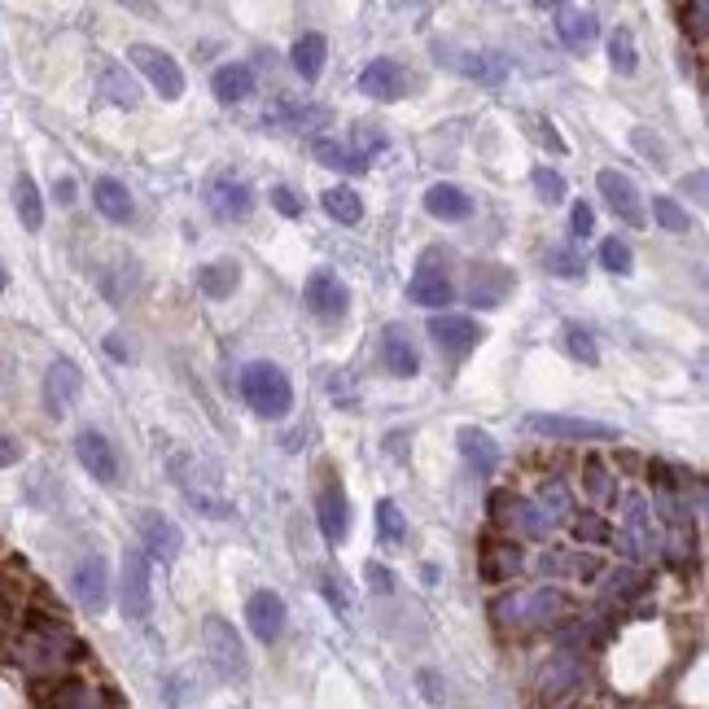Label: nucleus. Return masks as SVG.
Masks as SVG:
<instances>
[{"label":"nucleus","mask_w":709,"mask_h":709,"mask_svg":"<svg viewBox=\"0 0 709 709\" xmlns=\"http://www.w3.org/2000/svg\"><path fill=\"white\" fill-rule=\"evenodd\" d=\"M359 92L372 97V101H399L408 92V71L395 58H372L359 71Z\"/></svg>","instance_id":"dca6fc26"},{"label":"nucleus","mask_w":709,"mask_h":709,"mask_svg":"<svg viewBox=\"0 0 709 709\" xmlns=\"http://www.w3.org/2000/svg\"><path fill=\"white\" fill-rule=\"evenodd\" d=\"M600 263H605L613 277H627V272L636 268V254H631V246H627L622 237H609V241H600Z\"/></svg>","instance_id":"37998d69"},{"label":"nucleus","mask_w":709,"mask_h":709,"mask_svg":"<svg viewBox=\"0 0 709 709\" xmlns=\"http://www.w3.org/2000/svg\"><path fill=\"white\" fill-rule=\"evenodd\" d=\"M324 211L333 214L338 223H359L363 219V198L354 189H347V184H338V189L324 193Z\"/></svg>","instance_id":"ea45409f"},{"label":"nucleus","mask_w":709,"mask_h":709,"mask_svg":"<svg viewBox=\"0 0 709 709\" xmlns=\"http://www.w3.org/2000/svg\"><path fill=\"white\" fill-rule=\"evenodd\" d=\"M543 268H548L552 277H561V281H578V277H582V259H578V250H569V246H552V250L543 254Z\"/></svg>","instance_id":"c03bdc74"},{"label":"nucleus","mask_w":709,"mask_h":709,"mask_svg":"<svg viewBox=\"0 0 709 709\" xmlns=\"http://www.w3.org/2000/svg\"><path fill=\"white\" fill-rule=\"evenodd\" d=\"M429 338L438 342V351H451V354H465L478 347L482 329L469 320V316H456V311H438L429 316Z\"/></svg>","instance_id":"f3484780"},{"label":"nucleus","mask_w":709,"mask_h":709,"mask_svg":"<svg viewBox=\"0 0 709 709\" xmlns=\"http://www.w3.org/2000/svg\"><path fill=\"white\" fill-rule=\"evenodd\" d=\"M354 141H359V149H363V153H359L363 162H368V149H386V137H381V132H372L368 123H359V132H354Z\"/></svg>","instance_id":"4d7b16f0"},{"label":"nucleus","mask_w":709,"mask_h":709,"mask_svg":"<svg viewBox=\"0 0 709 709\" xmlns=\"http://www.w3.org/2000/svg\"><path fill=\"white\" fill-rule=\"evenodd\" d=\"M92 202H97V211L106 214L110 223H128V219L137 214V202H132L128 184H119L114 176H101V180L92 184Z\"/></svg>","instance_id":"4be33fe9"},{"label":"nucleus","mask_w":709,"mask_h":709,"mask_svg":"<svg viewBox=\"0 0 709 709\" xmlns=\"http://www.w3.org/2000/svg\"><path fill=\"white\" fill-rule=\"evenodd\" d=\"M569 228H573L578 237H591V232H596V211H591L587 202H578L573 214H569Z\"/></svg>","instance_id":"5fc2aeb1"},{"label":"nucleus","mask_w":709,"mask_h":709,"mask_svg":"<svg viewBox=\"0 0 709 709\" xmlns=\"http://www.w3.org/2000/svg\"><path fill=\"white\" fill-rule=\"evenodd\" d=\"M202 198H207V211H211L219 223H237V219H246V214L254 211V189H250L232 167H219V171L207 176Z\"/></svg>","instance_id":"20e7f679"},{"label":"nucleus","mask_w":709,"mask_h":709,"mask_svg":"<svg viewBox=\"0 0 709 709\" xmlns=\"http://www.w3.org/2000/svg\"><path fill=\"white\" fill-rule=\"evenodd\" d=\"M587 487H591V496H596V499H600V496H609V482H605V469H600L596 460L587 465Z\"/></svg>","instance_id":"bf43d9fd"},{"label":"nucleus","mask_w":709,"mask_h":709,"mask_svg":"<svg viewBox=\"0 0 709 709\" xmlns=\"http://www.w3.org/2000/svg\"><path fill=\"white\" fill-rule=\"evenodd\" d=\"M609 591H613V596H636L639 573L636 569H613V573H609Z\"/></svg>","instance_id":"864d4df0"},{"label":"nucleus","mask_w":709,"mask_h":709,"mask_svg":"<svg viewBox=\"0 0 709 709\" xmlns=\"http://www.w3.org/2000/svg\"><path fill=\"white\" fill-rule=\"evenodd\" d=\"M596 189H600V198L609 202V211L618 214L622 223H631V228H643V223H648L643 198H639V189H636V180H631V176H622V171L605 167V171L596 176Z\"/></svg>","instance_id":"1a4fd4ad"},{"label":"nucleus","mask_w":709,"mask_h":709,"mask_svg":"<svg viewBox=\"0 0 709 709\" xmlns=\"http://www.w3.org/2000/svg\"><path fill=\"white\" fill-rule=\"evenodd\" d=\"M71 591L88 613H101V609L110 605V569H106V561H101V557H83V561L74 566Z\"/></svg>","instance_id":"4468645a"},{"label":"nucleus","mask_w":709,"mask_h":709,"mask_svg":"<svg viewBox=\"0 0 709 709\" xmlns=\"http://www.w3.org/2000/svg\"><path fill=\"white\" fill-rule=\"evenodd\" d=\"M456 442H460V456L478 469V473H496V465H499V447H496V438L487 433V429H478V426H460V433H456Z\"/></svg>","instance_id":"b1692460"},{"label":"nucleus","mask_w":709,"mask_h":709,"mask_svg":"<svg viewBox=\"0 0 709 709\" xmlns=\"http://www.w3.org/2000/svg\"><path fill=\"white\" fill-rule=\"evenodd\" d=\"M214 97L223 101V106H232V101H246L250 92H254V71L246 67V62H228V67H219L211 79Z\"/></svg>","instance_id":"cd10ccee"},{"label":"nucleus","mask_w":709,"mask_h":709,"mask_svg":"<svg viewBox=\"0 0 709 709\" xmlns=\"http://www.w3.org/2000/svg\"><path fill=\"white\" fill-rule=\"evenodd\" d=\"M363 578H368V587H372L377 596H390V591H395V573H390L386 566H377V561H368V566H363Z\"/></svg>","instance_id":"3c124183"},{"label":"nucleus","mask_w":709,"mask_h":709,"mask_svg":"<svg viewBox=\"0 0 709 709\" xmlns=\"http://www.w3.org/2000/svg\"><path fill=\"white\" fill-rule=\"evenodd\" d=\"M128 62L137 67V71L167 97V101H176V97H184V71H180V62L167 53V49H153V44H132L128 49Z\"/></svg>","instance_id":"0eeeda50"},{"label":"nucleus","mask_w":709,"mask_h":709,"mask_svg":"<svg viewBox=\"0 0 709 709\" xmlns=\"http://www.w3.org/2000/svg\"><path fill=\"white\" fill-rule=\"evenodd\" d=\"M53 198H58L62 207H71V202H74V180H71V176H62V180L53 184Z\"/></svg>","instance_id":"e2e57ef3"},{"label":"nucleus","mask_w":709,"mask_h":709,"mask_svg":"<svg viewBox=\"0 0 709 709\" xmlns=\"http://www.w3.org/2000/svg\"><path fill=\"white\" fill-rule=\"evenodd\" d=\"M526 429L561 438V442H618V429L605 421H587V417H557V412H535L526 417Z\"/></svg>","instance_id":"6e6552de"},{"label":"nucleus","mask_w":709,"mask_h":709,"mask_svg":"<svg viewBox=\"0 0 709 709\" xmlns=\"http://www.w3.org/2000/svg\"><path fill=\"white\" fill-rule=\"evenodd\" d=\"M561 338H566V351L573 354L578 363H587V368H596V363H600V351H596L591 333H587L578 320H566V324H561Z\"/></svg>","instance_id":"a19ab883"},{"label":"nucleus","mask_w":709,"mask_h":709,"mask_svg":"<svg viewBox=\"0 0 709 709\" xmlns=\"http://www.w3.org/2000/svg\"><path fill=\"white\" fill-rule=\"evenodd\" d=\"M202 643H207V657H211L214 675L219 679H246L250 675V661H246V643L232 631V622L223 618H207L202 622Z\"/></svg>","instance_id":"39448f33"},{"label":"nucleus","mask_w":709,"mask_h":709,"mask_svg":"<svg viewBox=\"0 0 709 709\" xmlns=\"http://www.w3.org/2000/svg\"><path fill=\"white\" fill-rule=\"evenodd\" d=\"M316 521H320V535H324L329 543H342V539H347V530H351V503H347V491H342L338 478H329V482L320 487V496H316Z\"/></svg>","instance_id":"f8f14e48"},{"label":"nucleus","mask_w":709,"mask_h":709,"mask_svg":"<svg viewBox=\"0 0 709 709\" xmlns=\"http://www.w3.org/2000/svg\"><path fill=\"white\" fill-rule=\"evenodd\" d=\"M101 92H106V101H114V106H128V110L141 101V92H137L132 74L123 71V67H106V71H101Z\"/></svg>","instance_id":"e433bc0d"},{"label":"nucleus","mask_w":709,"mask_h":709,"mask_svg":"<svg viewBox=\"0 0 709 709\" xmlns=\"http://www.w3.org/2000/svg\"><path fill=\"white\" fill-rule=\"evenodd\" d=\"M79 652H83L79 639H74L58 618H44V613H31V618H27V636L18 643V661H22L27 670L49 675V670L74 661Z\"/></svg>","instance_id":"f257e3e1"},{"label":"nucleus","mask_w":709,"mask_h":709,"mask_svg":"<svg viewBox=\"0 0 709 709\" xmlns=\"http://www.w3.org/2000/svg\"><path fill=\"white\" fill-rule=\"evenodd\" d=\"M569 609H573V600L561 587H548V582L535 587V591L508 596V600L496 605L499 622H557V618H566Z\"/></svg>","instance_id":"7ed1b4c3"},{"label":"nucleus","mask_w":709,"mask_h":709,"mask_svg":"<svg viewBox=\"0 0 709 709\" xmlns=\"http://www.w3.org/2000/svg\"><path fill=\"white\" fill-rule=\"evenodd\" d=\"M237 281H241V268L228 263V259H219V263L198 272V289H202L207 298H228V293L237 289Z\"/></svg>","instance_id":"f704fd0d"},{"label":"nucleus","mask_w":709,"mask_h":709,"mask_svg":"<svg viewBox=\"0 0 709 709\" xmlns=\"http://www.w3.org/2000/svg\"><path fill=\"white\" fill-rule=\"evenodd\" d=\"M316 158H320V167H333V171H347V176H363L368 171V162L342 141H316Z\"/></svg>","instance_id":"72a5a7b5"},{"label":"nucleus","mask_w":709,"mask_h":709,"mask_svg":"<svg viewBox=\"0 0 709 709\" xmlns=\"http://www.w3.org/2000/svg\"><path fill=\"white\" fill-rule=\"evenodd\" d=\"M106 351L114 354V359H132V347L123 342V333H110V338H106Z\"/></svg>","instance_id":"0e129e2a"},{"label":"nucleus","mask_w":709,"mask_h":709,"mask_svg":"<svg viewBox=\"0 0 709 709\" xmlns=\"http://www.w3.org/2000/svg\"><path fill=\"white\" fill-rule=\"evenodd\" d=\"M408 293H412V302H421L429 307L433 316L456 298V289H451V277H447V268H438V254L429 250L426 259H421V268H417V277L408 284Z\"/></svg>","instance_id":"ddd939ff"},{"label":"nucleus","mask_w":709,"mask_h":709,"mask_svg":"<svg viewBox=\"0 0 709 709\" xmlns=\"http://www.w3.org/2000/svg\"><path fill=\"white\" fill-rule=\"evenodd\" d=\"M0 293H4V268H0Z\"/></svg>","instance_id":"338daca9"},{"label":"nucleus","mask_w":709,"mask_h":709,"mask_svg":"<svg viewBox=\"0 0 709 709\" xmlns=\"http://www.w3.org/2000/svg\"><path fill=\"white\" fill-rule=\"evenodd\" d=\"M79 386H83V372L74 368L71 359H53V363H49V372H44V403H49L53 417H67V408L74 403Z\"/></svg>","instance_id":"aec40b11"},{"label":"nucleus","mask_w":709,"mask_h":709,"mask_svg":"<svg viewBox=\"0 0 709 709\" xmlns=\"http://www.w3.org/2000/svg\"><path fill=\"white\" fill-rule=\"evenodd\" d=\"M652 219H657L666 232H692V219H688V211H683L675 198H652Z\"/></svg>","instance_id":"a18cd8bd"},{"label":"nucleus","mask_w":709,"mask_h":709,"mask_svg":"<svg viewBox=\"0 0 709 709\" xmlns=\"http://www.w3.org/2000/svg\"><path fill=\"white\" fill-rule=\"evenodd\" d=\"M535 189H539V198L548 202V207H557V202H566V176L561 171H552V167H535Z\"/></svg>","instance_id":"49530a36"},{"label":"nucleus","mask_w":709,"mask_h":709,"mask_svg":"<svg viewBox=\"0 0 709 709\" xmlns=\"http://www.w3.org/2000/svg\"><path fill=\"white\" fill-rule=\"evenodd\" d=\"M22 460V447L9 438V433H0V469H9V465H18Z\"/></svg>","instance_id":"13d9d810"},{"label":"nucleus","mask_w":709,"mask_h":709,"mask_svg":"<svg viewBox=\"0 0 709 709\" xmlns=\"http://www.w3.org/2000/svg\"><path fill=\"white\" fill-rule=\"evenodd\" d=\"M539 141H543V144H552V153H566V141H561V137H557V128H552V123H548V119H543V123H539Z\"/></svg>","instance_id":"680f3d73"},{"label":"nucleus","mask_w":709,"mask_h":709,"mask_svg":"<svg viewBox=\"0 0 709 709\" xmlns=\"http://www.w3.org/2000/svg\"><path fill=\"white\" fill-rule=\"evenodd\" d=\"M272 123H281L289 132H316V128L333 123V110L329 106H311V101H284V106L272 110Z\"/></svg>","instance_id":"5701e85b"},{"label":"nucleus","mask_w":709,"mask_h":709,"mask_svg":"<svg viewBox=\"0 0 709 709\" xmlns=\"http://www.w3.org/2000/svg\"><path fill=\"white\" fill-rule=\"evenodd\" d=\"M381 363L395 377H417L421 372V354H417V342H412L408 324H386L381 329Z\"/></svg>","instance_id":"6ab92c4d"},{"label":"nucleus","mask_w":709,"mask_h":709,"mask_svg":"<svg viewBox=\"0 0 709 709\" xmlns=\"http://www.w3.org/2000/svg\"><path fill=\"white\" fill-rule=\"evenodd\" d=\"M465 74H469V79H478V83H487V88H499V83H503V74H508V58L496 53V49H487V53H469V58H465Z\"/></svg>","instance_id":"c9c22d12"},{"label":"nucleus","mask_w":709,"mask_h":709,"mask_svg":"<svg viewBox=\"0 0 709 709\" xmlns=\"http://www.w3.org/2000/svg\"><path fill=\"white\" fill-rule=\"evenodd\" d=\"M377 530H381V543H386V548H399V543L408 539V517L399 512L395 499H381V503H377Z\"/></svg>","instance_id":"4c0bfd02"},{"label":"nucleus","mask_w":709,"mask_h":709,"mask_svg":"<svg viewBox=\"0 0 709 709\" xmlns=\"http://www.w3.org/2000/svg\"><path fill=\"white\" fill-rule=\"evenodd\" d=\"M683 193H692L697 202H709V198H706V171H692V176H683Z\"/></svg>","instance_id":"052dcab7"},{"label":"nucleus","mask_w":709,"mask_h":709,"mask_svg":"<svg viewBox=\"0 0 709 709\" xmlns=\"http://www.w3.org/2000/svg\"><path fill=\"white\" fill-rule=\"evenodd\" d=\"M539 569L548 573V578H566V573H578V578H596L600 573V561L596 557H569V552H543L539 557Z\"/></svg>","instance_id":"473e14b6"},{"label":"nucleus","mask_w":709,"mask_h":709,"mask_svg":"<svg viewBox=\"0 0 709 709\" xmlns=\"http://www.w3.org/2000/svg\"><path fill=\"white\" fill-rule=\"evenodd\" d=\"M246 622H250V631L254 639H263V643H277L284 631V600L281 591H254L250 600H246Z\"/></svg>","instance_id":"a211bd4d"},{"label":"nucleus","mask_w":709,"mask_h":709,"mask_svg":"<svg viewBox=\"0 0 709 709\" xmlns=\"http://www.w3.org/2000/svg\"><path fill=\"white\" fill-rule=\"evenodd\" d=\"M706 18H709V4H701V0H692V4L683 9V27H688L697 40H706Z\"/></svg>","instance_id":"603ef678"},{"label":"nucleus","mask_w":709,"mask_h":709,"mask_svg":"<svg viewBox=\"0 0 709 709\" xmlns=\"http://www.w3.org/2000/svg\"><path fill=\"white\" fill-rule=\"evenodd\" d=\"M521 569V548L512 543H487L482 548V578L487 582H508Z\"/></svg>","instance_id":"c756f323"},{"label":"nucleus","mask_w":709,"mask_h":709,"mask_svg":"<svg viewBox=\"0 0 709 709\" xmlns=\"http://www.w3.org/2000/svg\"><path fill=\"white\" fill-rule=\"evenodd\" d=\"M141 548L153 557V561L171 566V561L180 557V548H184V535H180V526H176L171 517H162V512L149 508L141 517Z\"/></svg>","instance_id":"2eb2a0df"},{"label":"nucleus","mask_w":709,"mask_h":709,"mask_svg":"<svg viewBox=\"0 0 709 709\" xmlns=\"http://www.w3.org/2000/svg\"><path fill=\"white\" fill-rule=\"evenodd\" d=\"M119 605H123V618L144 622L153 613V587H149V557L141 548H128L123 552V578H119Z\"/></svg>","instance_id":"423d86ee"},{"label":"nucleus","mask_w":709,"mask_h":709,"mask_svg":"<svg viewBox=\"0 0 709 709\" xmlns=\"http://www.w3.org/2000/svg\"><path fill=\"white\" fill-rule=\"evenodd\" d=\"M535 508H539V517H543V526H548V530H552V526H569V521H573V499H569V487H566V482H557V478L539 487Z\"/></svg>","instance_id":"bb28decb"},{"label":"nucleus","mask_w":709,"mask_h":709,"mask_svg":"<svg viewBox=\"0 0 709 709\" xmlns=\"http://www.w3.org/2000/svg\"><path fill=\"white\" fill-rule=\"evenodd\" d=\"M609 67H613L618 74H636L639 53H636V36H631V27H618V31L609 36Z\"/></svg>","instance_id":"58836bf2"},{"label":"nucleus","mask_w":709,"mask_h":709,"mask_svg":"<svg viewBox=\"0 0 709 709\" xmlns=\"http://www.w3.org/2000/svg\"><path fill=\"white\" fill-rule=\"evenodd\" d=\"M272 207H277L281 214H289V219H298V214H302V202H298V198H293L284 184H281V189H272Z\"/></svg>","instance_id":"6e6d98bb"},{"label":"nucleus","mask_w":709,"mask_h":709,"mask_svg":"<svg viewBox=\"0 0 709 709\" xmlns=\"http://www.w3.org/2000/svg\"><path fill=\"white\" fill-rule=\"evenodd\" d=\"M302 293H307V307L320 316V320H342L347 316V307H351V289L347 281L333 272V268H316L307 284H302Z\"/></svg>","instance_id":"9d476101"},{"label":"nucleus","mask_w":709,"mask_h":709,"mask_svg":"<svg viewBox=\"0 0 709 709\" xmlns=\"http://www.w3.org/2000/svg\"><path fill=\"white\" fill-rule=\"evenodd\" d=\"M557 36L566 49H587L600 36V18L596 9H578V4H557Z\"/></svg>","instance_id":"412c9836"},{"label":"nucleus","mask_w":709,"mask_h":709,"mask_svg":"<svg viewBox=\"0 0 709 709\" xmlns=\"http://www.w3.org/2000/svg\"><path fill=\"white\" fill-rule=\"evenodd\" d=\"M9 618H13V605H9V596L0 591V622H9Z\"/></svg>","instance_id":"69168bd1"},{"label":"nucleus","mask_w":709,"mask_h":709,"mask_svg":"<svg viewBox=\"0 0 709 709\" xmlns=\"http://www.w3.org/2000/svg\"><path fill=\"white\" fill-rule=\"evenodd\" d=\"M74 456H79V465L101 482V487H114L119 482V456H114V442L106 438V433H97V429H79V438H74Z\"/></svg>","instance_id":"9b49d317"},{"label":"nucleus","mask_w":709,"mask_h":709,"mask_svg":"<svg viewBox=\"0 0 709 709\" xmlns=\"http://www.w3.org/2000/svg\"><path fill=\"white\" fill-rule=\"evenodd\" d=\"M569 530H573V539L587 548V543H605L609 539V526H605V517H596V512H582V517H573L569 521Z\"/></svg>","instance_id":"de8ad7c7"},{"label":"nucleus","mask_w":709,"mask_h":709,"mask_svg":"<svg viewBox=\"0 0 709 709\" xmlns=\"http://www.w3.org/2000/svg\"><path fill=\"white\" fill-rule=\"evenodd\" d=\"M13 207H18L22 223H27L31 232L44 228V198H40V189H36L31 176H18V184H13Z\"/></svg>","instance_id":"2f4dec72"},{"label":"nucleus","mask_w":709,"mask_h":709,"mask_svg":"<svg viewBox=\"0 0 709 709\" xmlns=\"http://www.w3.org/2000/svg\"><path fill=\"white\" fill-rule=\"evenodd\" d=\"M512 284L508 272H499L496 263H487V268H478L473 272V284H469V298L478 302V307H499L503 302V289Z\"/></svg>","instance_id":"7c9ffc66"},{"label":"nucleus","mask_w":709,"mask_h":709,"mask_svg":"<svg viewBox=\"0 0 709 709\" xmlns=\"http://www.w3.org/2000/svg\"><path fill=\"white\" fill-rule=\"evenodd\" d=\"M627 530H622V539L631 543V552H652L657 548V539H652V512H648V499L631 491L627 496Z\"/></svg>","instance_id":"393cba45"},{"label":"nucleus","mask_w":709,"mask_h":709,"mask_svg":"<svg viewBox=\"0 0 709 709\" xmlns=\"http://www.w3.org/2000/svg\"><path fill=\"white\" fill-rule=\"evenodd\" d=\"M426 211L433 214V219L456 223V219H469V214H473V198H469L465 189H456V184H429Z\"/></svg>","instance_id":"a878e982"},{"label":"nucleus","mask_w":709,"mask_h":709,"mask_svg":"<svg viewBox=\"0 0 709 709\" xmlns=\"http://www.w3.org/2000/svg\"><path fill=\"white\" fill-rule=\"evenodd\" d=\"M241 399H246L263 421H281V417H289V408H293V386H289V377H284L277 363L254 359V363L241 368Z\"/></svg>","instance_id":"f03ea898"},{"label":"nucleus","mask_w":709,"mask_h":709,"mask_svg":"<svg viewBox=\"0 0 709 709\" xmlns=\"http://www.w3.org/2000/svg\"><path fill=\"white\" fill-rule=\"evenodd\" d=\"M417 683H421V697H426L429 706H442V701H447V683H442L433 670H417Z\"/></svg>","instance_id":"8fccbe9b"},{"label":"nucleus","mask_w":709,"mask_h":709,"mask_svg":"<svg viewBox=\"0 0 709 709\" xmlns=\"http://www.w3.org/2000/svg\"><path fill=\"white\" fill-rule=\"evenodd\" d=\"M320 587H324V596H329L333 609L351 613V596H347V587H342V573H320Z\"/></svg>","instance_id":"09e8293b"},{"label":"nucleus","mask_w":709,"mask_h":709,"mask_svg":"<svg viewBox=\"0 0 709 709\" xmlns=\"http://www.w3.org/2000/svg\"><path fill=\"white\" fill-rule=\"evenodd\" d=\"M289 58H293V71L311 83V79H320V71H324L329 40H324L320 31H307V36H298V44H293V53H289Z\"/></svg>","instance_id":"c85d7f7f"},{"label":"nucleus","mask_w":709,"mask_h":709,"mask_svg":"<svg viewBox=\"0 0 709 709\" xmlns=\"http://www.w3.org/2000/svg\"><path fill=\"white\" fill-rule=\"evenodd\" d=\"M53 709H101V701H97V692H92L88 683L67 679V683H58V692H53Z\"/></svg>","instance_id":"79ce46f5"}]
</instances>
